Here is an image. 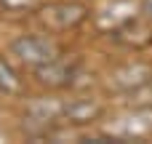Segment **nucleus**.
<instances>
[{"label": "nucleus", "mask_w": 152, "mask_h": 144, "mask_svg": "<svg viewBox=\"0 0 152 144\" xmlns=\"http://www.w3.org/2000/svg\"><path fill=\"white\" fill-rule=\"evenodd\" d=\"M150 8H152V0H150Z\"/></svg>", "instance_id": "f257e3e1"}]
</instances>
